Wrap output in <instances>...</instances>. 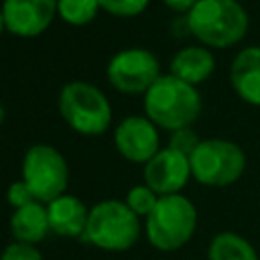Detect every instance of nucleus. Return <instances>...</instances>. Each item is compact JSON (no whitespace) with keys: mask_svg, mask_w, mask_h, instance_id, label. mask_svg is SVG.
<instances>
[{"mask_svg":"<svg viewBox=\"0 0 260 260\" xmlns=\"http://www.w3.org/2000/svg\"><path fill=\"white\" fill-rule=\"evenodd\" d=\"M114 146L122 158L146 165L160 150L158 126L146 116H126L114 128Z\"/></svg>","mask_w":260,"mask_h":260,"instance_id":"nucleus-9","label":"nucleus"},{"mask_svg":"<svg viewBox=\"0 0 260 260\" xmlns=\"http://www.w3.org/2000/svg\"><path fill=\"white\" fill-rule=\"evenodd\" d=\"M100 8L118 18H132L146 10L150 0H98Z\"/></svg>","mask_w":260,"mask_h":260,"instance_id":"nucleus-19","label":"nucleus"},{"mask_svg":"<svg viewBox=\"0 0 260 260\" xmlns=\"http://www.w3.org/2000/svg\"><path fill=\"white\" fill-rule=\"evenodd\" d=\"M6 30V22H4V14H2V8H0V35Z\"/></svg>","mask_w":260,"mask_h":260,"instance_id":"nucleus-24","label":"nucleus"},{"mask_svg":"<svg viewBox=\"0 0 260 260\" xmlns=\"http://www.w3.org/2000/svg\"><path fill=\"white\" fill-rule=\"evenodd\" d=\"M160 77L156 55L144 47H126L112 55L106 65L108 83L120 93H146Z\"/></svg>","mask_w":260,"mask_h":260,"instance_id":"nucleus-8","label":"nucleus"},{"mask_svg":"<svg viewBox=\"0 0 260 260\" xmlns=\"http://www.w3.org/2000/svg\"><path fill=\"white\" fill-rule=\"evenodd\" d=\"M142 177L144 185H148L158 197L177 195L185 189L189 179H193L189 156L165 146L144 165Z\"/></svg>","mask_w":260,"mask_h":260,"instance_id":"nucleus-10","label":"nucleus"},{"mask_svg":"<svg viewBox=\"0 0 260 260\" xmlns=\"http://www.w3.org/2000/svg\"><path fill=\"white\" fill-rule=\"evenodd\" d=\"M4 118H6V112H4V106L0 104V126L4 124Z\"/></svg>","mask_w":260,"mask_h":260,"instance_id":"nucleus-25","label":"nucleus"},{"mask_svg":"<svg viewBox=\"0 0 260 260\" xmlns=\"http://www.w3.org/2000/svg\"><path fill=\"white\" fill-rule=\"evenodd\" d=\"M230 85L242 102L260 108V45L238 51L230 65Z\"/></svg>","mask_w":260,"mask_h":260,"instance_id":"nucleus-12","label":"nucleus"},{"mask_svg":"<svg viewBox=\"0 0 260 260\" xmlns=\"http://www.w3.org/2000/svg\"><path fill=\"white\" fill-rule=\"evenodd\" d=\"M0 260H43V254L32 244L12 242L4 248V252L0 254Z\"/></svg>","mask_w":260,"mask_h":260,"instance_id":"nucleus-21","label":"nucleus"},{"mask_svg":"<svg viewBox=\"0 0 260 260\" xmlns=\"http://www.w3.org/2000/svg\"><path fill=\"white\" fill-rule=\"evenodd\" d=\"M100 10L98 0H57V16L71 26L89 24Z\"/></svg>","mask_w":260,"mask_h":260,"instance_id":"nucleus-17","label":"nucleus"},{"mask_svg":"<svg viewBox=\"0 0 260 260\" xmlns=\"http://www.w3.org/2000/svg\"><path fill=\"white\" fill-rule=\"evenodd\" d=\"M124 203L142 219H146L150 215V211L154 209V205L158 203V195L148 187V185H134L130 187V191L126 193V199Z\"/></svg>","mask_w":260,"mask_h":260,"instance_id":"nucleus-18","label":"nucleus"},{"mask_svg":"<svg viewBox=\"0 0 260 260\" xmlns=\"http://www.w3.org/2000/svg\"><path fill=\"white\" fill-rule=\"evenodd\" d=\"M197 230V207L183 193L158 197V203L144 219L146 240L160 252L183 248Z\"/></svg>","mask_w":260,"mask_h":260,"instance_id":"nucleus-4","label":"nucleus"},{"mask_svg":"<svg viewBox=\"0 0 260 260\" xmlns=\"http://www.w3.org/2000/svg\"><path fill=\"white\" fill-rule=\"evenodd\" d=\"M47 213L53 234L61 238H83L89 219V207L79 197L65 193L47 205Z\"/></svg>","mask_w":260,"mask_h":260,"instance_id":"nucleus-13","label":"nucleus"},{"mask_svg":"<svg viewBox=\"0 0 260 260\" xmlns=\"http://www.w3.org/2000/svg\"><path fill=\"white\" fill-rule=\"evenodd\" d=\"M144 116L158 126V130L175 132L189 128L201 114V95L195 85L181 81L167 73L160 75L142 100Z\"/></svg>","mask_w":260,"mask_h":260,"instance_id":"nucleus-2","label":"nucleus"},{"mask_svg":"<svg viewBox=\"0 0 260 260\" xmlns=\"http://www.w3.org/2000/svg\"><path fill=\"white\" fill-rule=\"evenodd\" d=\"M207 260H260L256 248L238 232H217L207 246Z\"/></svg>","mask_w":260,"mask_h":260,"instance_id":"nucleus-16","label":"nucleus"},{"mask_svg":"<svg viewBox=\"0 0 260 260\" xmlns=\"http://www.w3.org/2000/svg\"><path fill=\"white\" fill-rule=\"evenodd\" d=\"M57 108L63 122L81 136H100L112 124V104L89 81H69L61 87Z\"/></svg>","mask_w":260,"mask_h":260,"instance_id":"nucleus-3","label":"nucleus"},{"mask_svg":"<svg viewBox=\"0 0 260 260\" xmlns=\"http://www.w3.org/2000/svg\"><path fill=\"white\" fill-rule=\"evenodd\" d=\"M197 2L199 0H162V4L167 8H171L173 12H177V14H187Z\"/></svg>","mask_w":260,"mask_h":260,"instance_id":"nucleus-23","label":"nucleus"},{"mask_svg":"<svg viewBox=\"0 0 260 260\" xmlns=\"http://www.w3.org/2000/svg\"><path fill=\"white\" fill-rule=\"evenodd\" d=\"M199 142H201V138L197 136V132L191 126L189 128H179V130L171 132V136H169V146L173 150L185 154V156H191L193 150L199 146Z\"/></svg>","mask_w":260,"mask_h":260,"instance_id":"nucleus-20","label":"nucleus"},{"mask_svg":"<svg viewBox=\"0 0 260 260\" xmlns=\"http://www.w3.org/2000/svg\"><path fill=\"white\" fill-rule=\"evenodd\" d=\"M6 30L20 39L43 35L57 16V0H2Z\"/></svg>","mask_w":260,"mask_h":260,"instance_id":"nucleus-11","label":"nucleus"},{"mask_svg":"<svg viewBox=\"0 0 260 260\" xmlns=\"http://www.w3.org/2000/svg\"><path fill=\"white\" fill-rule=\"evenodd\" d=\"M22 181L30 189L35 201L49 205L53 199L67 193L69 167L61 150L39 142L26 148L22 156Z\"/></svg>","mask_w":260,"mask_h":260,"instance_id":"nucleus-7","label":"nucleus"},{"mask_svg":"<svg viewBox=\"0 0 260 260\" xmlns=\"http://www.w3.org/2000/svg\"><path fill=\"white\" fill-rule=\"evenodd\" d=\"M191 177L205 187H230L246 171L240 144L225 138H205L189 156Z\"/></svg>","mask_w":260,"mask_h":260,"instance_id":"nucleus-6","label":"nucleus"},{"mask_svg":"<svg viewBox=\"0 0 260 260\" xmlns=\"http://www.w3.org/2000/svg\"><path fill=\"white\" fill-rule=\"evenodd\" d=\"M6 199H8V203H10V207H12V209L24 207V205H28V203H32V201H35V197H32L30 189L26 187V183H24L22 179H18V181H12V183H10V187H8V191H6Z\"/></svg>","mask_w":260,"mask_h":260,"instance_id":"nucleus-22","label":"nucleus"},{"mask_svg":"<svg viewBox=\"0 0 260 260\" xmlns=\"http://www.w3.org/2000/svg\"><path fill=\"white\" fill-rule=\"evenodd\" d=\"M8 225H10V234H12L14 242L32 244V246L43 242L47 238V234L51 232L47 205L32 201L24 207L14 209Z\"/></svg>","mask_w":260,"mask_h":260,"instance_id":"nucleus-15","label":"nucleus"},{"mask_svg":"<svg viewBox=\"0 0 260 260\" xmlns=\"http://www.w3.org/2000/svg\"><path fill=\"white\" fill-rule=\"evenodd\" d=\"M189 35L207 49H228L248 32V12L238 0H199L187 14Z\"/></svg>","mask_w":260,"mask_h":260,"instance_id":"nucleus-1","label":"nucleus"},{"mask_svg":"<svg viewBox=\"0 0 260 260\" xmlns=\"http://www.w3.org/2000/svg\"><path fill=\"white\" fill-rule=\"evenodd\" d=\"M215 69L213 53L203 45H187L179 49L171 59V75L179 77L189 85H199L211 77Z\"/></svg>","mask_w":260,"mask_h":260,"instance_id":"nucleus-14","label":"nucleus"},{"mask_svg":"<svg viewBox=\"0 0 260 260\" xmlns=\"http://www.w3.org/2000/svg\"><path fill=\"white\" fill-rule=\"evenodd\" d=\"M142 234L140 217L120 199H104L89 207V219L83 238L100 250H130Z\"/></svg>","mask_w":260,"mask_h":260,"instance_id":"nucleus-5","label":"nucleus"}]
</instances>
